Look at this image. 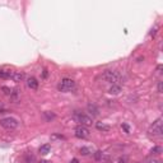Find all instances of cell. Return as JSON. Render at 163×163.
I'll return each mask as SVG.
<instances>
[{
  "mask_svg": "<svg viewBox=\"0 0 163 163\" xmlns=\"http://www.w3.org/2000/svg\"><path fill=\"white\" fill-rule=\"evenodd\" d=\"M149 136L152 138H162L163 135V129H162V117H158L148 129Z\"/></svg>",
  "mask_w": 163,
  "mask_h": 163,
  "instance_id": "6da1fadb",
  "label": "cell"
},
{
  "mask_svg": "<svg viewBox=\"0 0 163 163\" xmlns=\"http://www.w3.org/2000/svg\"><path fill=\"white\" fill-rule=\"evenodd\" d=\"M75 87V82L70 78H64L61 79V82L59 83V85H57V89H59L60 92H64V93H68L74 89Z\"/></svg>",
  "mask_w": 163,
  "mask_h": 163,
  "instance_id": "7a4b0ae2",
  "label": "cell"
},
{
  "mask_svg": "<svg viewBox=\"0 0 163 163\" xmlns=\"http://www.w3.org/2000/svg\"><path fill=\"white\" fill-rule=\"evenodd\" d=\"M18 125H19L18 120L14 117H5V119L0 120V126L7 129V130H14L18 127Z\"/></svg>",
  "mask_w": 163,
  "mask_h": 163,
  "instance_id": "3957f363",
  "label": "cell"
},
{
  "mask_svg": "<svg viewBox=\"0 0 163 163\" xmlns=\"http://www.w3.org/2000/svg\"><path fill=\"white\" fill-rule=\"evenodd\" d=\"M120 73L119 72H115V70H106L103 73V75H102V78L107 82V83H111L112 85L113 84H116L117 82L120 80Z\"/></svg>",
  "mask_w": 163,
  "mask_h": 163,
  "instance_id": "277c9868",
  "label": "cell"
},
{
  "mask_svg": "<svg viewBox=\"0 0 163 163\" xmlns=\"http://www.w3.org/2000/svg\"><path fill=\"white\" fill-rule=\"evenodd\" d=\"M74 120L77 122H79L80 125H83V126H89V125H92V122H93L91 116L84 115V113H75L74 115Z\"/></svg>",
  "mask_w": 163,
  "mask_h": 163,
  "instance_id": "5b68a950",
  "label": "cell"
},
{
  "mask_svg": "<svg viewBox=\"0 0 163 163\" xmlns=\"http://www.w3.org/2000/svg\"><path fill=\"white\" fill-rule=\"evenodd\" d=\"M74 135L79 138V139H85L89 136V130L87 126H83V125H78L77 127H75L74 130Z\"/></svg>",
  "mask_w": 163,
  "mask_h": 163,
  "instance_id": "8992f818",
  "label": "cell"
},
{
  "mask_svg": "<svg viewBox=\"0 0 163 163\" xmlns=\"http://www.w3.org/2000/svg\"><path fill=\"white\" fill-rule=\"evenodd\" d=\"M87 110H88V112H89L92 116H94V117L100 115V110H98V107L96 106L94 103H89L88 106H87Z\"/></svg>",
  "mask_w": 163,
  "mask_h": 163,
  "instance_id": "52a82bcc",
  "label": "cell"
},
{
  "mask_svg": "<svg viewBox=\"0 0 163 163\" xmlns=\"http://www.w3.org/2000/svg\"><path fill=\"white\" fill-rule=\"evenodd\" d=\"M10 79L13 82H15V83H19V82H22L23 79H24V74L21 73V72H13Z\"/></svg>",
  "mask_w": 163,
  "mask_h": 163,
  "instance_id": "ba28073f",
  "label": "cell"
},
{
  "mask_svg": "<svg viewBox=\"0 0 163 163\" xmlns=\"http://www.w3.org/2000/svg\"><path fill=\"white\" fill-rule=\"evenodd\" d=\"M27 85L30 87L31 89H37V88H38V82H37L36 78L31 77V78H28V79H27Z\"/></svg>",
  "mask_w": 163,
  "mask_h": 163,
  "instance_id": "9c48e42d",
  "label": "cell"
},
{
  "mask_svg": "<svg viewBox=\"0 0 163 163\" xmlns=\"http://www.w3.org/2000/svg\"><path fill=\"white\" fill-rule=\"evenodd\" d=\"M13 72L11 70H7V69H0V78L2 79H10Z\"/></svg>",
  "mask_w": 163,
  "mask_h": 163,
  "instance_id": "30bf717a",
  "label": "cell"
},
{
  "mask_svg": "<svg viewBox=\"0 0 163 163\" xmlns=\"http://www.w3.org/2000/svg\"><path fill=\"white\" fill-rule=\"evenodd\" d=\"M96 127H97V130L103 131V133H107V131L111 130V127H110L108 125H106V124H103V122H97Z\"/></svg>",
  "mask_w": 163,
  "mask_h": 163,
  "instance_id": "8fae6325",
  "label": "cell"
},
{
  "mask_svg": "<svg viewBox=\"0 0 163 163\" xmlns=\"http://www.w3.org/2000/svg\"><path fill=\"white\" fill-rule=\"evenodd\" d=\"M120 92H121V85H119V84H113L111 88L108 89L110 94H119Z\"/></svg>",
  "mask_w": 163,
  "mask_h": 163,
  "instance_id": "7c38bea8",
  "label": "cell"
},
{
  "mask_svg": "<svg viewBox=\"0 0 163 163\" xmlns=\"http://www.w3.org/2000/svg\"><path fill=\"white\" fill-rule=\"evenodd\" d=\"M50 149H51V145L50 144H45V145H42V147L40 148V153L46 155V154L50 153Z\"/></svg>",
  "mask_w": 163,
  "mask_h": 163,
  "instance_id": "4fadbf2b",
  "label": "cell"
},
{
  "mask_svg": "<svg viewBox=\"0 0 163 163\" xmlns=\"http://www.w3.org/2000/svg\"><path fill=\"white\" fill-rule=\"evenodd\" d=\"M163 152L162 147H159V145H155V147H153L152 149H150V154H161Z\"/></svg>",
  "mask_w": 163,
  "mask_h": 163,
  "instance_id": "5bb4252c",
  "label": "cell"
},
{
  "mask_svg": "<svg viewBox=\"0 0 163 163\" xmlns=\"http://www.w3.org/2000/svg\"><path fill=\"white\" fill-rule=\"evenodd\" d=\"M92 153V149L88 148V147H82L80 148V154H83V155H88Z\"/></svg>",
  "mask_w": 163,
  "mask_h": 163,
  "instance_id": "9a60e30c",
  "label": "cell"
},
{
  "mask_svg": "<svg viewBox=\"0 0 163 163\" xmlns=\"http://www.w3.org/2000/svg\"><path fill=\"white\" fill-rule=\"evenodd\" d=\"M36 162V158H34V155H31V154H27L24 157V163H34Z\"/></svg>",
  "mask_w": 163,
  "mask_h": 163,
  "instance_id": "2e32d148",
  "label": "cell"
},
{
  "mask_svg": "<svg viewBox=\"0 0 163 163\" xmlns=\"http://www.w3.org/2000/svg\"><path fill=\"white\" fill-rule=\"evenodd\" d=\"M3 92H4V94H7V96H10L11 94V89L9 88V87H3Z\"/></svg>",
  "mask_w": 163,
  "mask_h": 163,
  "instance_id": "e0dca14e",
  "label": "cell"
},
{
  "mask_svg": "<svg viewBox=\"0 0 163 163\" xmlns=\"http://www.w3.org/2000/svg\"><path fill=\"white\" fill-rule=\"evenodd\" d=\"M94 158H96V161H101L102 159V152L101 150H97V152L94 153Z\"/></svg>",
  "mask_w": 163,
  "mask_h": 163,
  "instance_id": "ac0fdd59",
  "label": "cell"
},
{
  "mask_svg": "<svg viewBox=\"0 0 163 163\" xmlns=\"http://www.w3.org/2000/svg\"><path fill=\"white\" fill-rule=\"evenodd\" d=\"M127 162H129V159H127V157H125V155L120 157L119 161H117V163H127Z\"/></svg>",
  "mask_w": 163,
  "mask_h": 163,
  "instance_id": "d6986e66",
  "label": "cell"
},
{
  "mask_svg": "<svg viewBox=\"0 0 163 163\" xmlns=\"http://www.w3.org/2000/svg\"><path fill=\"white\" fill-rule=\"evenodd\" d=\"M147 163H162L159 159H157V158H150L147 161Z\"/></svg>",
  "mask_w": 163,
  "mask_h": 163,
  "instance_id": "ffe728a7",
  "label": "cell"
},
{
  "mask_svg": "<svg viewBox=\"0 0 163 163\" xmlns=\"http://www.w3.org/2000/svg\"><path fill=\"white\" fill-rule=\"evenodd\" d=\"M122 129L125 130V133H126V134H129V133H130V127H129V125H126V124H122Z\"/></svg>",
  "mask_w": 163,
  "mask_h": 163,
  "instance_id": "44dd1931",
  "label": "cell"
},
{
  "mask_svg": "<svg viewBox=\"0 0 163 163\" xmlns=\"http://www.w3.org/2000/svg\"><path fill=\"white\" fill-rule=\"evenodd\" d=\"M4 112H7V108H5L3 104H0V113H4Z\"/></svg>",
  "mask_w": 163,
  "mask_h": 163,
  "instance_id": "7402d4cb",
  "label": "cell"
},
{
  "mask_svg": "<svg viewBox=\"0 0 163 163\" xmlns=\"http://www.w3.org/2000/svg\"><path fill=\"white\" fill-rule=\"evenodd\" d=\"M157 88H158V93H162V82L161 80L158 82V87Z\"/></svg>",
  "mask_w": 163,
  "mask_h": 163,
  "instance_id": "603a6c76",
  "label": "cell"
},
{
  "mask_svg": "<svg viewBox=\"0 0 163 163\" xmlns=\"http://www.w3.org/2000/svg\"><path fill=\"white\" fill-rule=\"evenodd\" d=\"M43 78H47V70H43V74H42Z\"/></svg>",
  "mask_w": 163,
  "mask_h": 163,
  "instance_id": "cb8c5ba5",
  "label": "cell"
},
{
  "mask_svg": "<svg viewBox=\"0 0 163 163\" xmlns=\"http://www.w3.org/2000/svg\"><path fill=\"white\" fill-rule=\"evenodd\" d=\"M70 163H79V161L77 159V158H74V159H72V162Z\"/></svg>",
  "mask_w": 163,
  "mask_h": 163,
  "instance_id": "d4e9b609",
  "label": "cell"
},
{
  "mask_svg": "<svg viewBox=\"0 0 163 163\" xmlns=\"http://www.w3.org/2000/svg\"><path fill=\"white\" fill-rule=\"evenodd\" d=\"M40 163H52L51 161H46V159H43V161H41Z\"/></svg>",
  "mask_w": 163,
  "mask_h": 163,
  "instance_id": "484cf974",
  "label": "cell"
},
{
  "mask_svg": "<svg viewBox=\"0 0 163 163\" xmlns=\"http://www.w3.org/2000/svg\"><path fill=\"white\" fill-rule=\"evenodd\" d=\"M104 163H112V162H104Z\"/></svg>",
  "mask_w": 163,
  "mask_h": 163,
  "instance_id": "4316f807",
  "label": "cell"
},
{
  "mask_svg": "<svg viewBox=\"0 0 163 163\" xmlns=\"http://www.w3.org/2000/svg\"><path fill=\"white\" fill-rule=\"evenodd\" d=\"M138 163H140V162H138Z\"/></svg>",
  "mask_w": 163,
  "mask_h": 163,
  "instance_id": "83f0119b",
  "label": "cell"
}]
</instances>
